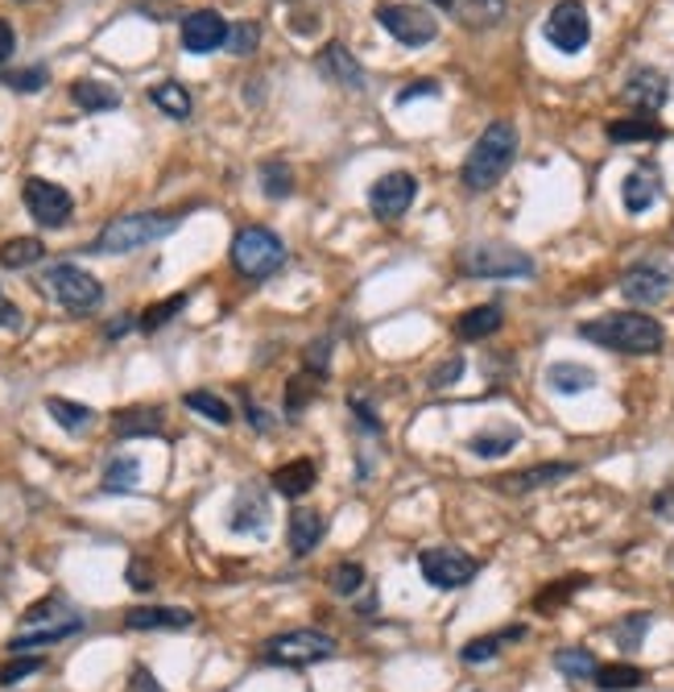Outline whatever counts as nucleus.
Here are the masks:
<instances>
[{"mask_svg":"<svg viewBox=\"0 0 674 692\" xmlns=\"http://www.w3.org/2000/svg\"><path fill=\"white\" fill-rule=\"evenodd\" d=\"M228 21L219 18L216 9H195L183 18V51L186 54H211L228 42Z\"/></svg>","mask_w":674,"mask_h":692,"instance_id":"15","label":"nucleus"},{"mask_svg":"<svg viewBox=\"0 0 674 692\" xmlns=\"http://www.w3.org/2000/svg\"><path fill=\"white\" fill-rule=\"evenodd\" d=\"M459 374H464V357H447V361H443L435 374H431V381H426V386H431V390H447V386H456V381H459Z\"/></svg>","mask_w":674,"mask_h":692,"instance_id":"48","label":"nucleus"},{"mask_svg":"<svg viewBox=\"0 0 674 692\" xmlns=\"http://www.w3.org/2000/svg\"><path fill=\"white\" fill-rule=\"evenodd\" d=\"M377 21H381V30L389 37H398L402 46H426V42H435L438 34V21L418 9V4H381L377 9Z\"/></svg>","mask_w":674,"mask_h":692,"instance_id":"10","label":"nucleus"},{"mask_svg":"<svg viewBox=\"0 0 674 692\" xmlns=\"http://www.w3.org/2000/svg\"><path fill=\"white\" fill-rule=\"evenodd\" d=\"M323 536H327V519H323L319 510L303 506V510L290 515V552L298 555V560L315 552V548L323 543Z\"/></svg>","mask_w":674,"mask_h":692,"instance_id":"21","label":"nucleus"},{"mask_svg":"<svg viewBox=\"0 0 674 692\" xmlns=\"http://www.w3.org/2000/svg\"><path fill=\"white\" fill-rule=\"evenodd\" d=\"M129 585H133L137 593H150V588H153V572L145 569L141 560H133V564H129Z\"/></svg>","mask_w":674,"mask_h":692,"instance_id":"51","label":"nucleus"},{"mask_svg":"<svg viewBox=\"0 0 674 692\" xmlns=\"http://www.w3.org/2000/svg\"><path fill=\"white\" fill-rule=\"evenodd\" d=\"M418 569L435 588H464L480 572V564L459 548H426L418 555Z\"/></svg>","mask_w":674,"mask_h":692,"instance_id":"12","label":"nucleus"},{"mask_svg":"<svg viewBox=\"0 0 674 692\" xmlns=\"http://www.w3.org/2000/svg\"><path fill=\"white\" fill-rule=\"evenodd\" d=\"M438 9H447L459 25H468V30H492V25H501L509 13V0H435Z\"/></svg>","mask_w":674,"mask_h":692,"instance_id":"18","label":"nucleus"},{"mask_svg":"<svg viewBox=\"0 0 674 692\" xmlns=\"http://www.w3.org/2000/svg\"><path fill=\"white\" fill-rule=\"evenodd\" d=\"M645 630H650V614H633V618H624V623L612 626V635H617L621 647H638Z\"/></svg>","mask_w":674,"mask_h":692,"instance_id":"46","label":"nucleus"},{"mask_svg":"<svg viewBox=\"0 0 674 692\" xmlns=\"http://www.w3.org/2000/svg\"><path fill=\"white\" fill-rule=\"evenodd\" d=\"M608 141H617V145H629V141H662L666 138V129L654 121V117H621V121H612L605 129Z\"/></svg>","mask_w":674,"mask_h":692,"instance_id":"29","label":"nucleus"},{"mask_svg":"<svg viewBox=\"0 0 674 692\" xmlns=\"http://www.w3.org/2000/svg\"><path fill=\"white\" fill-rule=\"evenodd\" d=\"M46 291H51L54 303H63L67 312H96L104 299V286L96 274H87V270H79V266H70V261H58V266H51L46 270Z\"/></svg>","mask_w":674,"mask_h":692,"instance_id":"7","label":"nucleus"},{"mask_svg":"<svg viewBox=\"0 0 674 692\" xmlns=\"http://www.w3.org/2000/svg\"><path fill=\"white\" fill-rule=\"evenodd\" d=\"M46 258V249L37 237H13V241L0 245V266H9V270H25V266H34V261Z\"/></svg>","mask_w":674,"mask_h":692,"instance_id":"35","label":"nucleus"},{"mask_svg":"<svg viewBox=\"0 0 674 692\" xmlns=\"http://www.w3.org/2000/svg\"><path fill=\"white\" fill-rule=\"evenodd\" d=\"M518 639H525V626H509V630H501V635L472 639L464 651H459V659H464V663H489V659L501 656V647H506V642H518Z\"/></svg>","mask_w":674,"mask_h":692,"instance_id":"32","label":"nucleus"},{"mask_svg":"<svg viewBox=\"0 0 674 692\" xmlns=\"http://www.w3.org/2000/svg\"><path fill=\"white\" fill-rule=\"evenodd\" d=\"M178 225H183L178 212H133V216H117V220H108L100 228L91 253H133L141 245L170 237Z\"/></svg>","mask_w":674,"mask_h":692,"instance_id":"3","label":"nucleus"},{"mask_svg":"<svg viewBox=\"0 0 674 692\" xmlns=\"http://www.w3.org/2000/svg\"><path fill=\"white\" fill-rule=\"evenodd\" d=\"M257 42H261V30H257L253 21H240V25L228 30V51L232 54H253Z\"/></svg>","mask_w":674,"mask_h":692,"instance_id":"45","label":"nucleus"},{"mask_svg":"<svg viewBox=\"0 0 674 692\" xmlns=\"http://www.w3.org/2000/svg\"><path fill=\"white\" fill-rule=\"evenodd\" d=\"M348 411H352L356 423H360L365 432H381V419H377V411H372L365 399H348Z\"/></svg>","mask_w":674,"mask_h":692,"instance_id":"50","label":"nucleus"},{"mask_svg":"<svg viewBox=\"0 0 674 692\" xmlns=\"http://www.w3.org/2000/svg\"><path fill=\"white\" fill-rule=\"evenodd\" d=\"M162 407H129V411H120L117 419H112V432L120 435V440H137V435H157L162 432Z\"/></svg>","mask_w":674,"mask_h":692,"instance_id":"25","label":"nucleus"},{"mask_svg":"<svg viewBox=\"0 0 674 692\" xmlns=\"http://www.w3.org/2000/svg\"><path fill=\"white\" fill-rule=\"evenodd\" d=\"M265 663L273 668H311V663H323V659L336 656V639L331 635H323V630H286V635H273L265 642Z\"/></svg>","mask_w":674,"mask_h":692,"instance_id":"6","label":"nucleus"},{"mask_svg":"<svg viewBox=\"0 0 674 692\" xmlns=\"http://www.w3.org/2000/svg\"><path fill=\"white\" fill-rule=\"evenodd\" d=\"M319 394V378L315 374H298V378H290L286 386V415H298L306 402Z\"/></svg>","mask_w":674,"mask_h":692,"instance_id":"43","label":"nucleus"},{"mask_svg":"<svg viewBox=\"0 0 674 692\" xmlns=\"http://www.w3.org/2000/svg\"><path fill=\"white\" fill-rule=\"evenodd\" d=\"M0 328H21V312L13 307V303H0Z\"/></svg>","mask_w":674,"mask_h":692,"instance_id":"55","label":"nucleus"},{"mask_svg":"<svg viewBox=\"0 0 674 692\" xmlns=\"http://www.w3.org/2000/svg\"><path fill=\"white\" fill-rule=\"evenodd\" d=\"M232 266H237L244 278L261 282V278L278 274V270L286 266V245H282L278 233H270V228H261V225L240 228L237 237H232Z\"/></svg>","mask_w":674,"mask_h":692,"instance_id":"5","label":"nucleus"},{"mask_svg":"<svg viewBox=\"0 0 674 692\" xmlns=\"http://www.w3.org/2000/svg\"><path fill=\"white\" fill-rule=\"evenodd\" d=\"M624 105L638 108V112H645V117H654L657 108L666 105V96H671V84H666V75L654 67H638L629 71V79H624L621 87Z\"/></svg>","mask_w":674,"mask_h":692,"instance_id":"16","label":"nucleus"},{"mask_svg":"<svg viewBox=\"0 0 674 692\" xmlns=\"http://www.w3.org/2000/svg\"><path fill=\"white\" fill-rule=\"evenodd\" d=\"M657 171L654 166H641V171H633L629 179H624V187H621V199H624V208L633 212H650L657 204Z\"/></svg>","mask_w":674,"mask_h":692,"instance_id":"24","label":"nucleus"},{"mask_svg":"<svg viewBox=\"0 0 674 692\" xmlns=\"http://www.w3.org/2000/svg\"><path fill=\"white\" fill-rule=\"evenodd\" d=\"M579 336L591 340L596 348H608V353H629V357H654L666 345V332L657 324L654 315L641 312H612V315H596L588 324H579Z\"/></svg>","mask_w":674,"mask_h":692,"instance_id":"1","label":"nucleus"},{"mask_svg":"<svg viewBox=\"0 0 674 692\" xmlns=\"http://www.w3.org/2000/svg\"><path fill=\"white\" fill-rule=\"evenodd\" d=\"M46 411H51V419L63 428V432H70V435H79V432H87L91 428V419H96V411L91 407H84V402H70V399H46Z\"/></svg>","mask_w":674,"mask_h":692,"instance_id":"31","label":"nucleus"},{"mask_svg":"<svg viewBox=\"0 0 674 692\" xmlns=\"http://www.w3.org/2000/svg\"><path fill=\"white\" fill-rule=\"evenodd\" d=\"M261 191H265L270 199L294 195V171H290L286 162H265V166H261Z\"/></svg>","mask_w":674,"mask_h":692,"instance_id":"41","label":"nucleus"},{"mask_svg":"<svg viewBox=\"0 0 674 692\" xmlns=\"http://www.w3.org/2000/svg\"><path fill=\"white\" fill-rule=\"evenodd\" d=\"M191 623H195V614H191V609H178V606L124 609V626H129V630H186Z\"/></svg>","mask_w":674,"mask_h":692,"instance_id":"19","label":"nucleus"},{"mask_svg":"<svg viewBox=\"0 0 674 692\" xmlns=\"http://www.w3.org/2000/svg\"><path fill=\"white\" fill-rule=\"evenodd\" d=\"M591 684L600 692H629L645 684V672L633 668V663H600V668L591 672Z\"/></svg>","mask_w":674,"mask_h":692,"instance_id":"30","label":"nucleus"},{"mask_svg":"<svg viewBox=\"0 0 674 692\" xmlns=\"http://www.w3.org/2000/svg\"><path fill=\"white\" fill-rule=\"evenodd\" d=\"M25 208L42 228H63L75 212L67 187H58L51 179H25Z\"/></svg>","mask_w":674,"mask_h":692,"instance_id":"13","label":"nucleus"},{"mask_svg":"<svg viewBox=\"0 0 674 692\" xmlns=\"http://www.w3.org/2000/svg\"><path fill=\"white\" fill-rule=\"evenodd\" d=\"M555 668L563 675H572V680H591V672H596L600 663H596V656H591L588 647H563L555 656Z\"/></svg>","mask_w":674,"mask_h":692,"instance_id":"38","label":"nucleus"},{"mask_svg":"<svg viewBox=\"0 0 674 692\" xmlns=\"http://www.w3.org/2000/svg\"><path fill=\"white\" fill-rule=\"evenodd\" d=\"M414 96H438V87L431 84V79H422V84H414V87H405L402 96H398V105H410Z\"/></svg>","mask_w":674,"mask_h":692,"instance_id":"53","label":"nucleus"},{"mask_svg":"<svg viewBox=\"0 0 674 692\" xmlns=\"http://www.w3.org/2000/svg\"><path fill=\"white\" fill-rule=\"evenodd\" d=\"M414 195H418V183H414V174L410 171H389L381 174L369 191V208L372 216H381V220H398L410 212L414 204Z\"/></svg>","mask_w":674,"mask_h":692,"instance_id":"14","label":"nucleus"},{"mask_svg":"<svg viewBox=\"0 0 674 692\" xmlns=\"http://www.w3.org/2000/svg\"><path fill=\"white\" fill-rule=\"evenodd\" d=\"M150 100L157 108H162V112H166V117H174V121H186V117H191V91H186L183 84H174V79H166V84H157L150 91Z\"/></svg>","mask_w":674,"mask_h":692,"instance_id":"34","label":"nucleus"},{"mask_svg":"<svg viewBox=\"0 0 674 692\" xmlns=\"http://www.w3.org/2000/svg\"><path fill=\"white\" fill-rule=\"evenodd\" d=\"M506 324V315H501V307L497 303H485V307H472V312H464L456 320V336L459 340H485V336H492V332Z\"/></svg>","mask_w":674,"mask_h":692,"instance_id":"27","label":"nucleus"},{"mask_svg":"<svg viewBox=\"0 0 674 692\" xmlns=\"http://www.w3.org/2000/svg\"><path fill=\"white\" fill-rule=\"evenodd\" d=\"M13 51H18V34H13V25H9V21H0V63H4V58H13Z\"/></svg>","mask_w":674,"mask_h":692,"instance_id":"52","label":"nucleus"},{"mask_svg":"<svg viewBox=\"0 0 674 692\" xmlns=\"http://www.w3.org/2000/svg\"><path fill=\"white\" fill-rule=\"evenodd\" d=\"M621 291H624L629 303L654 307V303H662V299L674 291V270L666 266V261L645 258V261H638V266H629V270H624Z\"/></svg>","mask_w":674,"mask_h":692,"instance_id":"11","label":"nucleus"},{"mask_svg":"<svg viewBox=\"0 0 674 692\" xmlns=\"http://www.w3.org/2000/svg\"><path fill=\"white\" fill-rule=\"evenodd\" d=\"M327 588H331L336 597H356V593L365 588V564H356V560H339L336 569L327 572Z\"/></svg>","mask_w":674,"mask_h":692,"instance_id":"36","label":"nucleus"},{"mask_svg":"<svg viewBox=\"0 0 674 692\" xmlns=\"http://www.w3.org/2000/svg\"><path fill=\"white\" fill-rule=\"evenodd\" d=\"M546 381H551V390H558V394H584V390L596 386V374L579 361H555L546 369Z\"/></svg>","mask_w":674,"mask_h":692,"instance_id":"28","label":"nucleus"},{"mask_svg":"<svg viewBox=\"0 0 674 692\" xmlns=\"http://www.w3.org/2000/svg\"><path fill=\"white\" fill-rule=\"evenodd\" d=\"M46 79H51V75H46V67H25V71H9L0 84L13 87V91H42V87H46Z\"/></svg>","mask_w":674,"mask_h":692,"instance_id":"44","label":"nucleus"},{"mask_svg":"<svg viewBox=\"0 0 674 692\" xmlns=\"http://www.w3.org/2000/svg\"><path fill=\"white\" fill-rule=\"evenodd\" d=\"M186 307V294H170V299H162V303H153V307H145V315H141V332H157V328H166L174 315Z\"/></svg>","mask_w":674,"mask_h":692,"instance_id":"42","label":"nucleus"},{"mask_svg":"<svg viewBox=\"0 0 674 692\" xmlns=\"http://www.w3.org/2000/svg\"><path fill=\"white\" fill-rule=\"evenodd\" d=\"M518 158V125L513 121H492L480 138H476L472 154L464 158V187L468 191H489L501 183V174L513 166Z\"/></svg>","mask_w":674,"mask_h":692,"instance_id":"2","label":"nucleus"},{"mask_svg":"<svg viewBox=\"0 0 674 692\" xmlns=\"http://www.w3.org/2000/svg\"><path fill=\"white\" fill-rule=\"evenodd\" d=\"M306 369L319 374V378L331 369V345H327V340H311V345H306Z\"/></svg>","mask_w":674,"mask_h":692,"instance_id":"49","label":"nucleus"},{"mask_svg":"<svg viewBox=\"0 0 674 692\" xmlns=\"http://www.w3.org/2000/svg\"><path fill=\"white\" fill-rule=\"evenodd\" d=\"M575 465L572 461H546V465H534V468H522V473H509V477H501V489L506 494H530V489H542V485H555L563 482V477H572Z\"/></svg>","mask_w":674,"mask_h":692,"instance_id":"20","label":"nucleus"},{"mask_svg":"<svg viewBox=\"0 0 674 692\" xmlns=\"http://www.w3.org/2000/svg\"><path fill=\"white\" fill-rule=\"evenodd\" d=\"M315 67H319V75L327 84L348 87V91H365V71H360V63H356L352 51L344 42H327L319 51V58H315Z\"/></svg>","mask_w":674,"mask_h":692,"instance_id":"17","label":"nucleus"},{"mask_svg":"<svg viewBox=\"0 0 674 692\" xmlns=\"http://www.w3.org/2000/svg\"><path fill=\"white\" fill-rule=\"evenodd\" d=\"M75 630H84V618H79L75 609H67L63 602H37V606L25 614L21 630L13 635L9 651H13V656H25V651H34V647H51V642L67 639Z\"/></svg>","mask_w":674,"mask_h":692,"instance_id":"4","label":"nucleus"},{"mask_svg":"<svg viewBox=\"0 0 674 692\" xmlns=\"http://www.w3.org/2000/svg\"><path fill=\"white\" fill-rule=\"evenodd\" d=\"M315 482H319V468H315V461H306V456L273 468V489H278L282 498H306V494L315 489Z\"/></svg>","mask_w":674,"mask_h":692,"instance_id":"23","label":"nucleus"},{"mask_svg":"<svg viewBox=\"0 0 674 692\" xmlns=\"http://www.w3.org/2000/svg\"><path fill=\"white\" fill-rule=\"evenodd\" d=\"M518 440H522L518 428H489V432H476L472 440H468V448H472L476 456H485V461H497V456H506L509 448H518Z\"/></svg>","mask_w":674,"mask_h":692,"instance_id":"33","label":"nucleus"},{"mask_svg":"<svg viewBox=\"0 0 674 692\" xmlns=\"http://www.w3.org/2000/svg\"><path fill=\"white\" fill-rule=\"evenodd\" d=\"M249 423H257V432H270V419H265V411L253 407V402H249Z\"/></svg>","mask_w":674,"mask_h":692,"instance_id":"56","label":"nucleus"},{"mask_svg":"<svg viewBox=\"0 0 674 692\" xmlns=\"http://www.w3.org/2000/svg\"><path fill=\"white\" fill-rule=\"evenodd\" d=\"M459 270L468 278H530L534 258L513 245H472L459 253Z\"/></svg>","mask_w":674,"mask_h":692,"instance_id":"8","label":"nucleus"},{"mask_svg":"<svg viewBox=\"0 0 674 692\" xmlns=\"http://www.w3.org/2000/svg\"><path fill=\"white\" fill-rule=\"evenodd\" d=\"M183 402L195 411V415L211 419V423H219V428H228V423H232V407L219 399V394H211V390H191Z\"/></svg>","mask_w":674,"mask_h":692,"instance_id":"37","label":"nucleus"},{"mask_svg":"<svg viewBox=\"0 0 674 692\" xmlns=\"http://www.w3.org/2000/svg\"><path fill=\"white\" fill-rule=\"evenodd\" d=\"M584 585H588V576H567V581H555V585L542 588L539 597H534V609H539V614H555L558 606H567V602H572L575 588H584Z\"/></svg>","mask_w":674,"mask_h":692,"instance_id":"40","label":"nucleus"},{"mask_svg":"<svg viewBox=\"0 0 674 692\" xmlns=\"http://www.w3.org/2000/svg\"><path fill=\"white\" fill-rule=\"evenodd\" d=\"M270 522V502L261 489H240L237 506H232V531L240 536H261Z\"/></svg>","mask_w":674,"mask_h":692,"instance_id":"22","label":"nucleus"},{"mask_svg":"<svg viewBox=\"0 0 674 692\" xmlns=\"http://www.w3.org/2000/svg\"><path fill=\"white\" fill-rule=\"evenodd\" d=\"M42 663H46V659H37V656H21V659H13L9 668H0V684H18V680H25V675L42 672Z\"/></svg>","mask_w":674,"mask_h":692,"instance_id":"47","label":"nucleus"},{"mask_svg":"<svg viewBox=\"0 0 674 692\" xmlns=\"http://www.w3.org/2000/svg\"><path fill=\"white\" fill-rule=\"evenodd\" d=\"M542 34L563 54L584 51L591 42V18L588 9H584V0H558L555 9H551V18H546V25H542Z\"/></svg>","mask_w":674,"mask_h":692,"instance_id":"9","label":"nucleus"},{"mask_svg":"<svg viewBox=\"0 0 674 692\" xmlns=\"http://www.w3.org/2000/svg\"><path fill=\"white\" fill-rule=\"evenodd\" d=\"M129 689H133V692H162V689H157V680H153L145 668H137L133 680H129Z\"/></svg>","mask_w":674,"mask_h":692,"instance_id":"54","label":"nucleus"},{"mask_svg":"<svg viewBox=\"0 0 674 692\" xmlns=\"http://www.w3.org/2000/svg\"><path fill=\"white\" fill-rule=\"evenodd\" d=\"M70 100L84 112H108V108H120V91L112 84H100V79H75Z\"/></svg>","mask_w":674,"mask_h":692,"instance_id":"26","label":"nucleus"},{"mask_svg":"<svg viewBox=\"0 0 674 692\" xmlns=\"http://www.w3.org/2000/svg\"><path fill=\"white\" fill-rule=\"evenodd\" d=\"M137 477H141V465H137L133 456H117V461H108V468H104V489L108 494H129L137 485Z\"/></svg>","mask_w":674,"mask_h":692,"instance_id":"39","label":"nucleus"}]
</instances>
